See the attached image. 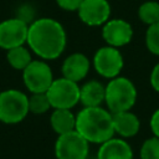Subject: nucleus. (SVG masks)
Here are the masks:
<instances>
[{
    "mask_svg": "<svg viewBox=\"0 0 159 159\" xmlns=\"http://www.w3.org/2000/svg\"><path fill=\"white\" fill-rule=\"evenodd\" d=\"M46 94L50 99L52 109H72L80 103V83L61 76L60 78L53 80L46 91Z\"/></svg>",
    "mask_w": 159,
    "mask_h": 159,
    "instance_id": "nucleus-6",
    "label": "nucleus"
},
{
    "mask_svg": "<svg viewBox=\"0 0 159 159\" xmlns=\"http://www.w3.org/2000/svg\"><path fill=\"white\" fill-rule=\"evenodd\" d=\"M0 92H1V91H0Z\"/></svg>",
    "mask_w": 159,
    "mask_h": 159,
    "instance_id": "nucleus-25",
    "label": "nucleus"
},
{
    "mask_svg": "<svg viewBox=\"0 0 159 159\" xmlns=\"http://www.w3.org/2000/svg\"><path fill=\"white\" fill-rule=\"evenodd\" d=\"M92 67L103 78L112 80L119 76L124 67V58L120 48L104 45L101 46L92 57Z\"/></svg>",
    "mask_w": 159,
    "mask_h": 159,
    "instance_id": "nucleus-5",
    "label": "nucleus"
},
{
    "mask_svg": "<svg viewBox=\"0 0 159 159\" xmlns=\"http://www.w3.org/2000/svg\"><path fill=\"white\" fill-rule=\"evenodd\" d=\"M140 159H159V138L152 135L147 138L139 149Z\"/></svg>",
    "mask_w": 159,
    "mask_h": 159,
    "instance_id": "nucleus-21",
    "label": "nucleus"
},
{
    "mask_svg": "<svg viewBox=\"0 0 159 159\" xmlns=\"http://www.w3.org/2000/svg\"><path fill=\"white\" fill-rule=\"evenodd\" d=\"M53 152L56 159H88L89 143L73 130L57 135Z\"/></svg>",
    "mask_w": 159,
    "mask_h": 159,
    "instance_id": "nucleus-8",
    "label": "nucleus"
},
{
    "mask_svg": "<svg viewBox=\"0 0 159 159\" xmlns=\"http://www.w3.org/2000/svg\"><path fill=\"white\" fill-rule=\"evenodd\" d=\"M29 22L21 17H10L0 22V48H10L26 45Z\"/></svg>",
    "mask_w": 159,
    "mask_h": 159,
    "instance_id": "nucleus-9",
    "label": "nucleus"
},
{
    "mask_svg": "<svg viewBox=\"0 0 159 159\" xmlns=\"http://www.w3.org/2000/svg\"><path fill=\"white\" fill-rule=\"evenodd\" d=\"M53 72L47 61L32 60L22 71V82L30 93H42L48 89L53 82Z\"/></svg>",
    "mask_w": 159,
    "mask_h": 159,
    "instance_id": "nucleus-7",
    "label": "nucleus"
},
{
    "mask_svg": "<svg viewBox=\"0 0 159 159\" xmlns=\"http://www.w3.org/2000/svg\"><path fill=\"white\" fill-rule=\"evenodd\" d=\"M52 109L50 99L46 92L42 93H30L29 96V112L36 116H41Z\"/></svg>",
    "mask_w": 159,
    "mask_h": 159,
    "instance_id": "nucleus-19",
    "label": "nucleus"
},
{
    "mask_svg": "<svg viewBox=\"0 0 159 159\" xmlns=\"http://www.w3.org/2000/svg\"><path fill=\"white\" fill-rule=\"evenodd\" d=\"M32 55L34 53L31 52L27 45H21L6 51V61L11 68L22 72L27 67V65L34 60Z\"/></svg>",
    "mask_w": 159,
    "mask_h": 159,
    "instance_id": "nucleus-17",
    "label": "nucleus"
},
{
    "mask_svg": "<svg viewBox=\"0 0 159 159\" xmlns=\"http://www.w3.org/2000/svg\"><path fill=\"white\" fill-rule=\"evenodd\" d=\"M113 117V128L114 134L123 139H129L135 137L140 130V119L139 117L130 111H123L112 113Z\"/></svg>",
    "mask_w": 159,
    "mask_h": 159,
    "instance_id": "nucleus-14",
    "label": "nucleus"
},
{
    "mask_svg": "<svg viewBox=\"0 0 159 159\" xmlns=\"http://www.w3.org/2000/svg\"><path fill=\"white\" fill-rule=\"evenodd\" d=\"M55 1H56V5L63 11H71V12L76 11L77 12V10L81 6L83 0H55Z\"/></svg>",
    "mask_w": 159,
    "mask_h": 159,
    "instance_id": "nucleus-22",
    "label": "nucleus"
},
{
    "mask_svg": "<svg viewBox=\"0 0 159 159\" xmlns=\"http://www.w3.org/2000/svg\"><path fill=\"white\" fill-rule=\"evenodd\" d=\"M112 15V6L108 0H83L77 10V16L89 27L103 26Z\"/></svg>",
    "mask_w": 159,
    "mask_h": 159,
    "instance_id": "nucleus-11",
    "label": "nucleus"
},
{
    "mask_svg": "<svg viewBox=\"0 0 159 159\" xmlns=\"http://www.w3.org/2000/svg\"><path fill=\"white\" fill-rule=\"evenodd\" d=\"M50 125L57 135L73 132L76 130V114L72 109L53 108L50 114Z\"/></svg>",
    "mask_w": 159,
    "mask_h": 159,
    "instance_id": "nucleus-16",
    "label": "nucleus"
},
{
    "mask_svg": "<svg viewBox=\"0 0 159 159\" xmlns=\"http://www.w3.org/2000/svg\"><path fill=\"white\" fill-rule=\"evenodd\" d=\"M92 61L87 55L82 52H72L65 57L61 65L62 77L68 78L73 82H82L89 73Z\"/></svg>",
    "mask_w": 159,
    "mask_h": 159,
    "instance_id": "nucleus-12",
    "label": "nucleus"
},
{
    "mask_svg": "<svg viewBox=\"0 0 159 159\" xmlns=\"http://www.w3.org/2000/svg\"><path fill=\"white\" fill-rule=\"evenodd\" d=\"M26 45L39 58L52 61L65 52L67 32L56 19L39 17L29 24Z\"/></svg>",
    "mask_w": 159,
    "mask_h": 159,
    "instance_id": "nucleus-1",
    "label": "nucleus"
},
{
    "mask_svg": "<svg viewBox=\"0 0 159 159\" xmlns=\"http://www.w3.org/2000/svg\"><path fill=\"white\" fill-rule=\"evenodd\" d=\"M101 34L106 45L120 48L132 42L134 30L129 21L124 19L111 17L103 26H101Z\"/></svg>",
    "mask_w": 159,
    "mask_h": 159,
    "instance_id": "nucleus-10",
    "label": "nucleus"
},
{
    "mask_svg": "<svg viewBox=\"0 0 159 159\" xmlns=\"http://www.w3.org/2000/svg\"><path fill=\"white\" fill-rule=\"evenodd\" d=\"M106 84L97 80H89L80 84V103L82 107H97L104 103Z\"/></svg>",
    "mask_w": 159,
    "mask_h": 159,
    "instance_id": "nucleus-15",
    "label": "nucleus"
},
{
    "mask_svg": "<svg viewBox=\"0 0 159 159\" xmlns=\"http://www.w3.org/2000/svg\"><path fill=\"white\" fill-rule=\"evenodd\" d=\"M149 83L152 86V88L159 93V62H157L149 75Z\"/></svg>",
    "mask_w": 159,
    "mask_h": 159,
    "instance_id": "nucleus-23",
    "label": "nucleus"
},
{
    "mask_svg": "<svg viewBox=\"0 0 159 159\" xmlns=\"http://www.w3.org/2000/svg\"><path fill=\"white\" fill-rule=\"evenodd\" d=\"M138 99V91L135 84L128 77L122 75L108 80L106 84L104 104L111 113L130 111Z\"/></svg>",
    "mask_w": 159,
    "mask_h": 159,
    "instance_id": "nucleus-3",
    "label": "nucleus"
},
{
    "mask_svg": "<svg viewBox=\"0 0 159 159\" xmlns=\"http://www.w3.org/2000/svg\"><path fill=\"white\" fill-rule=\"evenodd\" d=\"M29 96L15 88L0 92V122L4 124L21 123L29 116Z\"/></svg>",
    "mask_w": 159,
    "mask_h": 159,
    "instance_id": "nucleus-4",
    "label": "nucleus"
},
{
    "mask_svg": "<svg viewBox=\"0 0 159 159\" xmlns=\"http://www.w3.org/2000/svg\"><path fill=\"white\" fill-rule=\"evenodd\" d=\"M76 132L89 144H102L116 135L112 113L102 106L82 107L76 114Z\"/></svg>",
    "mask_w": 159,
    "mask_h": 159,
    "instance_id": "nucleus-2",
    "label": "nucleus"
},
{
    "mask_svg": "<svg viewBox=\"0 0 159 159\" xmlns=\"http://www.w3.org/2000/svg\"><path fill=\"white\" fill-rule=\"evenodd\" d=\"M96 159H134V153L127 139L114 135L99 144Z\"/></svg>",
    "mask_w": 159,
    "mask_h": 159,
    "instance_id": "nucleus-13",
    "label": "nucleus"
},
{
    "mask_svg": "<svg viewBox=\"0 0 159 159\" xmlns=\"http://www.w3.org/2000/svg\"><path fill=\"white\" fill-rule=\"evenodd\" d=\"M149 127H150V132L153 135L159 138V108H157L149 119Z\"/></svg>",
    "mask_w": 159,
    "mask_h": 159,
    "instance_id": "nucleus-24",
    "label": "nucleus"
},
{
    "mask_svg": "<svg viewBox=\"0 0 159 159\" xmlns=\"http://www.w3.org/2000/svg\"><path fill=\"white\" fill-rule=\"evenodd\" d=\"M144 43L147 50L152 55L159 56V21L147 26L144 35Z\"/></svg>",
    "mask_w": 159,
    "mask_h": 159,
    "instance_id": "nucleus-20",
    "label": "nucleus"
},
{
    "mask_svg": "<svg viewBox=\"0 0 159 159\" xmlns=\"http://www.w3.org/2000/svg\"><path fill=\"white\" fill-rule=\"evenodd\" d=\"M138 19L147 26L159 21V1L147 0L138 7Z\"/></svg>",
    "mask_w": 159,
    "mask_h": 159,
    "instance_id": "nucleus-18",
    "label": "nucleus"
}]
</instances>
